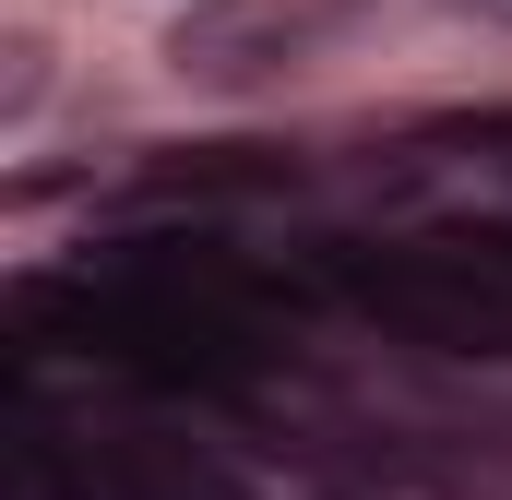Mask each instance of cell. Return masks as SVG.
Here are the masks:
<instances>
[{"label":"cell","instance_id":"1","mask_svg":"<svg viewBox=\"0 0 512 500\" xmlns=\"http://www.w3.org/2000/svg\"><path fill=\"white\" fill-rule=\"evenodd\" d=\"M310 274L429 358H512V274L465 239H322Z\"/></svg>","mask_w":512,"mask_h":500},{"label":"cell","instance_id":"3","mask_svg":"<svg viewBox=\"0 0 512 500\" xmlns=\"http://www.w3.org/2000/svg\"><path fill=\"white\" fill-rule=\"evenodd\" d=\"M298 179H310V167H298L286 143H155V155L131 167V203H155V215L191 203V215H203V203H274V191H298Z\"/></svg>","mask_w":512,"mask_h":500},{"label":"cell","instance_id":"4","mask_svg":"<svg viewBox=\"0 0 512 500\" xmlns=\"http://www.w3.org/2000/svg\"><path fill=\"white\" fill-rule=\"evenodd\" d=\"M48 96V36H0V120H36Z\"/></svg>","mask_w":512,"mask_h":500},{"label":"cell","instance_id":"5","mask_svg":"<svg viewBox=\"0 0 512 500\" xmlns=\"http://www.w3.org/2000/svg\"><path fill=\"white\" fill-rule=\"evenodd\" d=\"M72 191H96V155H84V167H24L0 203H12V215H36V203H72Z\"/></svg>","mask_w":512,"mask_h":500},{"label":"cell","instance_id":"2","mask_svg":"<svg viewBox=\"0 0 512 500\" xmlns=\"http://www.w3.org/2000/svg\"><path fill=\"white\" fill-rule=\"evenodd\" d=\"M346 12H358V0H191V12L167 24V72H179L191 96L251 108V96H286V84L346 36Z\"/></svg>","mask_w":512,"mask_h":500}]
</instances>
